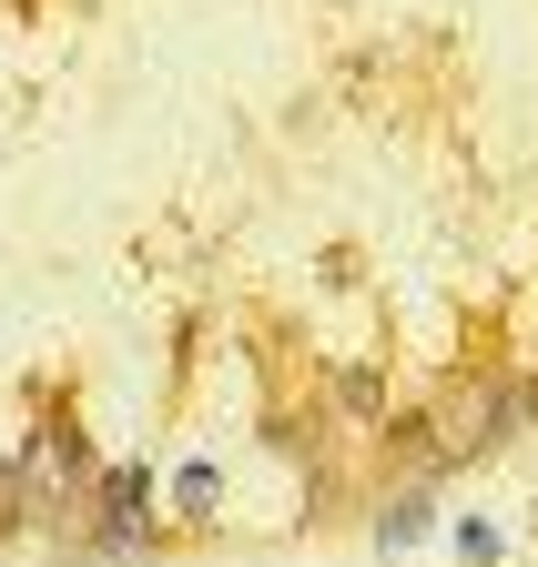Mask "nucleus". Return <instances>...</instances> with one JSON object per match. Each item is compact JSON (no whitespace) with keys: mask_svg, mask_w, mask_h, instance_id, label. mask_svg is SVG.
I'll use <instances>...</instances> for the list:
<instances>
[{"mask_svg":"<svg viewBox=\"0 0 538 567\" xmlns=\"http://www.w3.org/2000/svg\"><path fill=\"white\" fill-rule=\"evenodd\" d=\"M457 557H467V567H488V557H498V527H488V517H467V527H457Z\"/></svg>","mask_w":538,"mask_h":567,"instance_id":"f257e3e1","label":"nucleus"}]
</instances>
